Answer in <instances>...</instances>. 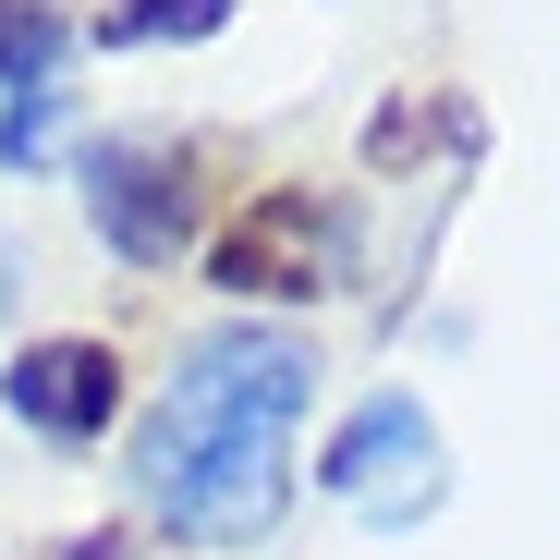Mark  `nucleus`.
I'll list each match as a JSON object with an SVG mask.
<instances>
[{"label":"nucleus","mask_w":560,"mask_h":560,"mask_svg":"<svg viewBox=\"0 0 560 560\" xmlns=\"http://www.w3.org/2000/svg\"><path fill=\"white\" fill-rule=\"evenodd\" d=\"M220 293H268V305H293V293H341V268H353V220L317 208L305 183H268V196H244L220 220Z\"/></svg>","instance_id":"f03ea898"},{"label":"nucleus","mask_w":560,"mask_h":560,"mask_svg":"<svg viewBox=\"0 0 560 560\" xmlns=\"http://www.w3.org/2000/svg\"><path fill=\"white\" fill-rule=\"evenodd\" d=\"M208 25H232V0H122L98 37L110 49H159V37H208Z\"/></svg>","instance_id":"0eeeda50"},{"label":"nucleus","mask_w":560,"mask_h":560,"mask_svg":"<svg viewBox=\"0 0 560 560\" xmlns=\"http://www.w3.org/2000/svg\"><path fill=\"white\" fill-rule=\"evenodd\" d=\"M73 49V25L49 13V0H0V98H25V85H49Z\"/></svg>","instance_id":"423d86ee"},{"label":"nucleus","mask_w":560,"mask_h":560,"mask_svg":"<svg viewBox=\"0 0 560 560\" xmlns=\"http://www.w3.org/2000/svg\"><path fill=\"white\" fill-rule=\"evenodd\" d=\"M305 378H317V353L293 329H220L183 353V378L171 402L147 415L135 439V500L171 524V536H268L280 500H293V415H305Z\"/></svg>","instance_id":"f257e3e1"},{"label":"nucleus","mask_w":560,"mask_h":560,"mask_svg":"<svg viewBox=\"0 0 560 560\" xmlns=\"http://www.w3.org/2000/svg\"><path fill=\"white\" fill-rule=\"evenodd\" d=\"M317 488H329L341 512H365V524H415V512L439 500V427H427L402 390H378V402L329 439Z\"/></svg>","instance_id":"20e7f679"},{"label":"nucleus","mask_w":560,"mask_h":560,"mask_svg":"<svg viewBox=\"0 0 560 560\" xmlns=\"http://www.w3.org/2000/svg\"><path fill=\"white\" fill-rule=\"evenodd\" d=\"M196 208H208V183L183 147H85V220H98L110 256H135V268L183 256Z\"/></svg>","instance_id":"7ed1b4c3"},{"label":"nucleus","mask_w":560,"mask_h":560,"mask_svg":"<svg viewBox=\"0 0 560 560\" xmlns=\"http://www.w3.org/2000/svg\"><path fill=\"white\" fill-rule=\"evenodd\" d=\"M0 402H13L37 439H98L122 415V353L110 341H25L13 378H0Z\"/></svg>","instance_id":"39448f33"},{"label":"nucleus","mask_w":560,"mask_h":560,"mask_svg":"<svg viewBox=\"0 0 560 560\" xmlns=\"http://www.w3.org/2000/svg\"><path fill=\"white\" fill-rule=\"evenodd\" d=\"M0 305H13V232H0Z\"/></svg>","instance_id":"6e6552de"}]
</instances>
